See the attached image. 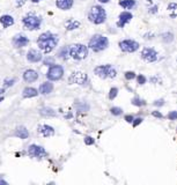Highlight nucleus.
Returning <instances> with one entry per match:
<instances>
[{
    "instance_id": "11",
    "label": "nucleus",
    "mask_w": 177,
    "mask_h": 185,
    "mask_svg": "<svg viewBox=\"0 0 177 185\" xmlns=\"http://www.w3.org/2000/svg\"><path fill=\"white\" fill-rule=\"evenodd\" d=\"M87 80H88L87 74L83 72H74V73H72V75L68 79V81L71 83H76V84H84L87 82Z\"/></svg>"
},
{
    "instance_id": "13",
    "label": "nucleus",
    "mask_w": 177,
    "mask_h": 185,
    "mask_svg": "<svg viewBox=\"0 0 177 185\" xmlns=\"http://www.w3.org/2000/svg\"><path fill=\"white\" fill-rule=\"evenodd\" d=\"M13 44L16 48H23V46L29 44V39L25 35H21V34L20 35H15L14 38H13Z\"/></svg>"
},
{
    "instance_id": "1",
    "label": "nucleus",
    "mask_w": 177,
    "mask_h": 185,
    "mask_svg": "<svg viewBox=\"0 0 177 185\" xmlns=\"http://www.w3.org/2000/svg\"><path fill=\"white\" fill-rule=\"evenodd\" d=\"M58 42H59L58 35H54L50 31L42 34L37 39V44H38L39 49L45 53H50L57 46Z\"/></svg>"
},
{
    "instance_id": "4",
    "label": "nucleus",
    "mask_w": 177,
    "mask_h": 185,
    "mask_svg": "<svg viewBox=\"0 0 177 185\" xmlns=\"http://www.w3.org/2000/svg\"><path fill=\"white\" fill-rule=\"evenodd\" d=\"M69 56L75 60H82L88 56V48L83 44H74L69 46Z\"/></svg>"
},
{
    "instance_id": "44",
    "label": "nucleus",
    "mask_w": 177,
    "mask_h": 185,
    "mask_svg": "<svg viewBox=\"0 0 177 185\" xmlns=\"http://www.w3.org/2000/svg\"><path fill=\"white\" fill-rule=\"evenodd\" d=\"M146 1H147L148 4H152V3H153V0H146Z\"/></svg>"
},
{
    "instance_id": "8",
    "label": "nucleus",
    "mask_w": 177,
    "mask_h": 185,
    "mask_svg": "<svg viewBox=\"0 0 177 185\" xmlns=\"http://www.w3.org/2000/svg\"><path fill=\"white\" fill-rule=\"evenodd\" d=\"M63 74H64V68H63L61 66H59V65H53V66H51L50 69L48 71L46 76H48V79L51 80V81H57V80L61 79Z\"/></svg>"
},
{
    "instance_id": "7",
    "label": "nucleus",
    "mask_w": 177,
    "mask_h": 185,
    "mask_svg": "<svg viewBox=\"0 0 177 185\" xmlns=\"http://www.w3.org/2000/svg\"><path fill=\"white\" fill-rule=\"evenodd\" d=\"M119 48L123 52L132 53L139 49V43L133 39H124V41L119 42Z\"/></svg>"
},
{
    "instance_id": "22",
    "label": "nucleus",
    "mask_w": 177,
    "mask_h": 185,
    "mask_svg": "<svg viewBox=\"0 0 177 185\" xmlns=\"http://www.w3.org/2000/svg\"><path fill=\"white\" fill-rule=\"evenodd\" d=\"M38 95V90L35 89V88H31V87H27L25 88L23 90V97L26 99H30V97H35Z\"/></svg>"
},
{
    "instance_id": "10",
    "label": "nucleus",
    "mask_w": 177,
    "mask_h": 185,
    "mask_svg": "<svg viewBox=\"0 0 177 185\" xmlns=\"http://www.w3.org/2000/svg\"><path fill=\"white\" fill-rule=\"evenodd\" d=\"M141 58L147 63H154L157 60V52L152 48H145L141 51Z\"/></svg>"
},
{
    "instance_id": "30",
    "label": "nucleus",
    "mask_w": 177,
    "mask_h": 185,
    "mask_svg": "<svg viewBox=\"0 0 177 185\" xmlns=\"http://www.w3.org/2000/svg\"><path fill=\"white\" fill-rule=\"evenodd\" d=\"M111 114L114 115V116H120L122 114H123V110L120 109V108H117V107H114V108H111Z\"/></svg>"
},
{
    "instance_id": "45",
    "label": "nucleus",
    "mask_w": 177,
    "mask_h": 185,
    "mask_svg": "<svg viewBox=\"0 0 177 185\" xmlns=\"http://www.w3.org/2000/svg\"><path fill=\"white\" fill-rule=\"evenodd\" d=\"M33 3H38V1H41V0H31Z\"/></svg>"
},
{
    "instance_id": "46",
    "label": "nucleus",
    "mask_w": 177,
    "mask_h": 185,
    "mask_svg": "<svg viewBox=\"0 0 177 185\" xmlns=\"http://www.w3.org/2000/svg\"><path fill=\"white\" fill-rule=\"evenodd\" d=\"M3 100H4V97H3V96H1V97H0V102H1V101H3Z\"/></svg>"
},
{
    "instance_id": "14",
    "label": "nucleus",
    "mask_w": 177,
    "mask_h": 185,
    "mask_svg": "<svg viewBox=\"0 0 177 185\" xmlns=\"http://www.w3.org/2000/svg\"><path fill=\"white\" fill-rule=\"evenodd\" d=\"M74 4V0H57L56 1V5L59 10L61 11H68L72 8Z\"/></svg>"
},
{
    "instance_id": "38",
    "label": "nucleus",
    "mask_w": 177,
    "mask_h": 185,
    "mask_svg": "<svg viewBox=\"0 0 177 185\" xmlns=\"http://www.w3.org/2000/svg\"><path fill=\"white\" fill-rule=\"evenodd\" d=\"M163 104H164V100H162V99L154 102V105H156V107H161V105H163Z\"/></svg>"
},
{
    "instance_id": "15",
    "label": "nucleus",
    "mask_w": 177,
    "mask_h": 185,
    "mask_svg": "<svg viewBox=\"0 0 177 185\" xmlns=\"http://www.w3.org/2000/svg\"><path fill=\"white\" fill-rule=\"evenodd\" d=\"M23 79L27 82H35L38 79V73L34 69H27L23 74Z\"/></svg>"
},
{
    "instance_id": "33",
    "label": "nucleus",
    "mask_w": 177,
    "mask_h": 185,
    "mask_svg": "<svg viewBox=\"0 0 177 185\" xmlns=\"http://www.w3.org/2000/svg\"><path fill=\"white\" fill-rule=\"evenodd\" d=\"M95 142V140H94V138H92V137H86L84 138V144L87 145V146H91V145H93Z\"/></svg>"
},
{
    "instance_id": "18",
    "label": "nucleus",
    "mask_w": 177,
    "mask_h": 185,
    "mask_svg": "<svg viewBox=\"0 0 177 185\" xmlns=\"http://www.w3.org/2000/svg\"><path fill=\"white\" fill-rule=\"evenodd\" d=\"M52 89H53V84L51 83V82H44V83H42L41 84V87H39V94H42V95H46V94H50V92L52 91Z\"/></svg>"
},
{
    "instance_id": "2",
    "label": "nucleus",
    "mask_w": 177,
    "mask_h": 185,
    "mask_svg": "<svg viewBox=\"0 0 177 185\" xmlns=\"http://www.w3.org/2000/svg\"><path fill=\"white\" fill-rule=\"evenodd\" d=\"M88 20L94 24H102L107 20V12L102 6L95 5L88 13Z\"/></svg>"
},
{
    "instance_id": "34",
    "label": "nucleus",
    "mask_w": 177,
    "mask_h": 185,
    "mask_svg": "<svg viewBox=\"0 0 177 185\" xmlns=\"http://www.w3.org/2000/svg\"><path fill=\"white\" fill-rule=\"evenodd\" d=\"M159 12V6L157 5H154V6H152V7H149V10H148V13L149 14H156Z\"/></svg>"
},
{
    "instance_id": "27",
    "label": "nucleus",
    "mask_w": 177,
    "mask_h": 185,
    "mask_svg": "<svg viewBox=\"0 0 177 185\" xmlns=\"http://www.w3.org/2000/svg\"><path fill=\"white\" fill-rule=\"evenodd\" d=\"M131 102H132V104L135 105V107H144V105H146V102H145L144 100H141V99H138V97L132 99Z\"/></svg>"
},
{
    "instance_id": "9",
    "label": "nucleus",
    "mask_w": 177,
    "mask_h": 185,
    "mask_svg": "<svg viewBox=\"0 0 177 185\" xmlns=\"http://www.w3.org/2000/svg\"><path fill=\"white\" fill-rule=\"evenodd\" d=\"M28 155L31 157H36V158H43L45 156H48V152L37 145H31L28 148Z\"/></svg>"
},
{
    "instance_id": "19",
    "label": "nucleus",
    "mask_w": 177,
    "mask_h": 185,
    "mask_svg": "<svg viewBox=\"0 0 177 185\" xmlns=\"http://www.w3.org/2000/svg\"><path fill=\"white\" fill-rule=\"evenodd\" d=\"M167 11L171 19H177V3H169L167 6Z\"/></svg>"
},
{
    "instance_id": "12",
    "label": "nucleus",
    "mask_w": 177,
    "mask_h": 185,
    "mask_svg": "<svg viewBox=\"0 0 177 185\" xmlns=\"http://www.w3.org/2000/svg\"><path fill=\"white\" fill-rule=\"evenodd\" d=\"M133 19V15H132V13L131 12H129V11H124V12H122L120 14H119V16H118V21H117V27H119V28H123V27H125L131 20Z\"/></svg>"
},
{
    "instance_id": "36",
    "label": "nucleus",
    "mask_w": 177,
    "mask_h": 185,
    "mask_svg": "<svg viewBox=\"0 0 177 185\" xmlns=\"http://www.w3.org/2000/svg\"><path fill=\"white\" fill-rule=\"evenodd\" d=\"M142 120H144V119H142L141 117H138V118H134V119H133V122H132V125H133V126L135 127V126H138L139 124H141V123H142Z\"/></svg>"
},
{
    "instance_id": "5",
    "label": "nucleus",
    "mask_w": 177,
    "mask_h": 185,
    "mask_svg": "<svg viewBox=\"0 0 177 185\" xmlns=\"http://www.w3.org/2000/svg\"><path fill=\"white\" fill-rule=\"evenodd\" d=\"M22 22H23V26H25L26 29H28V30H37L41 27L42 19L36 16V15H34V14H29V15H26L22 19Z\"/></svg>"
},
{
    "instance_id": "32",
    "label": "nucleus",
    "mask_w": 177,
    "mask_h": 185,
    "mask_svg": "<svg viewBox=\"0 0 177 185\" xmlns=\"http://www.w3.org/2000/svg\"><path fill=\"white\" fill-rule=\"evenodd\" d=\"M135 78H137V81H138L139 84H145V83H146V78H145L142 74H139V75H137Z\"/></svg>"
},
{
    "instance_id": "29",
    "label": "nucleus",
    "mask_w": 177,
    "mask_h": 185,
    "mask_svg": "<svg viewBox=\"0 0 177 185\" xmlns=\"http://www.w3.org/2000/svg\"><path fill=\"white\" fill-rule=\"evenodd\" d=\"M117 94H118V89L115 88V87L111 88V89H110V92H109V99H110V100H114V99L117 96Z\"/></svg>"
},
{
    "instance_id": "23",
    "label": "nucleus",
    "mask_w": 177,
    "mask_h": 185,
    "mask_svg": "<svg viewBox=\"0 0 177 185\" xmlns=\"http://www.w3.org/2000/svg\"><path fill=\"white\" fill-rule=\"evenodd\" d=\"M15 134H16V137H19L20 139H27V138L29 137V132H28V130H27L25 126L18 127Z\"/></svg>"
},
{
    "instance_id": "28",
    "label": "nucleus",
    "mask_w": 177,
    "mask_h": 185,
    "mask_svg": "<svg viewBox=\"0 0 177 185\" xmlns=\"http://www.w3.org/2000/svg\"><path fill=\"white\" fill-rule=\"evenodd\" d=\"M67 54H69V49H68V48H63V49L59 51V54H58V56H59L60 58H63V59H66V58L68 57Z\"/></svg>"
},
{
    "instance_id": "31",
    "label": "nucleus",
    "mask_w": 177,
    "mask_h": 185,
    "mask_svg": "<svg viewBox=\"0 0 177 185\" xmlns=\"http://www.w3.org/2000/svg\"><path fill=\"white\" fill-rule=\"evenodd\" d=\"M135 73L134 72H131V71H129V72H126L125 73V79L126 80H133V79H135Z\"/></svg>"
},
{
    "instance_id": "40",
    "label": "nucleus",
    "mask_w": 177,
    "mask_h": 185,
    "mask_svg": "<svg viewBox=\"0 0 177 185\" xmlns=\"http://www.w3.org/2000/svg\"><path fill=\"white\" fill-rule=\"evenodd\" d=\"M133 119H134V117H133V116H131V115L125 116V120H126L127 123H132V122H133Z\"/></svg>"
},
{
    "instance_id": "42",
    "label": "nucleus",
    "mask_w": 177,
    "mask_h": 185,
    "mask_svg": "<svg viewBox=\"0 0 177 185\" xmlns=\"http://www.w3.org/2000/svg\"><path fill=\"white\" fill-rule=\"evenodd\" d=\"M99 3H101V4H107V3H109L110 0H97Z\"/></svg>"
},
{
    "instance_id": "17",
    "label": "nucleus",
    "mask_w": 177,
    "mask_h": 185,
    "mask_svg": "<svg viewBox=\"0 0 177 185\" xmlns=\"http://www.w3.org/2000/svg\"><path fill=\"white\" fill-rule=\"evenodd\" d=\"M38 131L43 137H52L54 134L53 127H51L49 125H39L38 126Z\"/></svg>"
},
{
    "instance_id": "25",
    "label": "nucleus",
    "mask_w": 177,
    "mask_h": 185,
    "mask_svg": "<svg viewBox=\"0 0 177 185\" xmlns=\"http://www.w3.org/2000/svg\"><path fill=\"white\" fill-rule=\"evenodd\" d=\"M39 114H41L42 116H56V112H54L51 108H43V109L39 111Z\"/></svg>"
},
{
    "instance_id": "26",
    "label": "nucleus",
    "mask_w": 177,
    "mask_h": 185,
    "mask_svg": "<svg viewBox=\"0 0 177 185\" xmlns=\"http://www.w3.org/2000/svg\"><path fill=\"white\" fill-rule=\"evenodd\" d=\"M162 39H163V42H165V43H170V42L174 41V34H171V33H164V34L162 35Z\"/></svg>"
},
{
    "instance_id": "3",
    "label": "nucleus",
    "mask_w": 177,
    "mask_h": 185,
    "mask_svg": "<svg viewBox=\"0 0 177 185\" xmlns=\"http://www.w3.org/2000/svg\"><path fill=\"white\" fill-rule=\"evenodd\" d=\"M109 45V41L106 36L103 35H94L91 41H89V49H92L94 52H100V51H103L108 48Z\"/></svg>"
},
{
    "instance_id": "39",
    "label": "nucleus",
    "mask_w": 177,
    "mask_h": 185,
    "mask_svg": "<svg viewBox=\"0 0 177 185\" xmlns=\"http://www.w3.org/2000/svg\"><path fill=\"white\" fill-rule=\"evenodd\" d=\"M152 115H153L154 117H156V118H162V117H163V115H162L161 112H159V111H153Z\"/></svg>"
},
{
    "instance_id": "43",
    "label": "nucleus",
    "mask_w": 177,
    "mask_h": 185,
    "mask_svg": "<svg viewBox=\"0 0 177 185\" xmlns=\"http://www.w3.org/2000/svg\"><path fill=\"white\" fill-rule=\"evenodd\" d=\"M0 184H5V185H7V182H5V180H3V179H0Z\"/></svg>"
},
{
    "instance_id": "24",
    "label": "nucleus",
    "mask_w": 177,
    "mask_h": 185,
    "mask_svg": "<svg viewBox=\"0 0 177 185\" xmlns=\"http://www.w3.org/2000/svg\"><path fill=\"white\" fill-rule=\"evenodd\" d=\"M79 27H80V22L76 21V20L71 19L66 22V29L67 30H74V29H78Z\"/></svg>"
},
{
    "instance_id": "21",
    "label": "nucleus",
    "mask_w": 177,
    "mask_h": 185,
    "mask_svg": "<svg viewBox=\"0 0 177 185\" xmlns=\"http://www.w3.org/2000/svg\"><path fill=\"white\" fill-rule=\"evenodd\" d=\"M137 5V1L135 0H120L119 1V6L126 11L129 10H132L134 6Z\"/></svg>"
},
{
    "instance_id": "37",
    "label": "nucleus",
    "mask_w": 177,
    "mask_h": 185,
    "mask_svg": "<svg viewBox=\"0 0 177 185\" xmlns=\"http://www.w3.org/2000/svg\"><path fill=\"white\" fill-rule=\"evenodd\" d=\"M15 82V79H11V80H5V87H10L13 86V83Z\"/></svg>"
},
{
    "instance_id": "41",
    "label": "nucleus",
    "mask_w": 177,
    "mask_h": 185,
    "mask_svg": "<svg viewBox=\"0 0 177 185\" xmlns=\"http://www.w3.org/2000/svg\"><path fill=\"white\" fill-rule=\"evenodd\" d=\"M25 3H26V0H18V4H16V5H18V6H22Z\"/></svg>"
},
{
    "instance_id": "35",
    "label": "nucleus",
    "mask_w": 177,
    "mask_h": 185,
    "mask_svg": "<svg viewBox=\"0 0 177 185\" xmlns=\"http://www.w3.org/2000/svg\"><path fill=\"white\" fill-rule=\"evenodd\" d=\"M168 118L170 120H176L177 119V111H170L168 114Z\"/></svg>"
},
{
    "instance_id": "20",
    "label": "nucleus",
    "mask_w": 177,
    "mask_h": 185,
    "mask_svg": "<svg viewBox=\"0 0 177 185\" xmlns=\"http://www.w3.org/2000/svg\"><path fill=\"white\" fill-rule=\"evenodd\" d=\"M0 23L3 24L4 28H8L10 26L14 24V19L11 15H3L1 18H0Z\"/></svg>"
},
{
    "instance_id": "6",
    "label": "nucleus",
    "mask_w": 177,
    "mask_h": 185,
    "mask_svg": "<svg viewBox=\"0 0 177 185\" xmlns=\"http://www.w3.org/2000/svg\"><path fill=\"white\" fill-rule=\"evenodd\" d=\"M94 73L102 78V79H107V78H116L117 72L116 69L111 66V65H102V66H97L94 69Z\"/></svg>"
},
{
    "instance_id": "16",
    "label": "nucleus",
    "mask_w": 177,
    "mask_h": 185,
    "mask_svg": "<svg viewBox=\"0 0 177 185\" xmlns=\"http://www.w3.org/2000/svg\"><path fill=\"white\" fill-rule=\"evenodd\" d=\"M27 59L30 63H38L42 60V54L36 50H29V52L27 53Z\"/></svg>"
}]
</instances>
